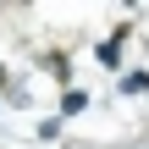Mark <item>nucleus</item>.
<instances>
[{"mask_svg": "<svg viewBox=\"0 0 149 149\" xmlns=\"http://www.w3.org/2000/svg\"><path fill=\"white\" fill-rule=\"evenodd\" d=\"M77 111H88V94L83 88H66L61 94V116H77Z\"/></svg>", "mask_w": 149, "mask_h": 149, "instance_id": "nucleus-1", "label": "nucleus"}, {"mask_svg": "<svg viewBox=\"0 0 149 149\" xmlns=\"http://www.w3.org/2000/svg\"><path fill=\"white\" fill-rule=\"evenodd\" d=\"M100 61H105V66H122V33H116V39H105V44H100Z\"/></svg>", "mask_w": 149, "mask_h": 149, "instance_id": "nucleus-2", "label": "nucleus"}, {"mask_svg": "<svg viewBox=\"0 0 149 149\" xmlns=\"http://www.w3.org/2000/svg\"><path fill=\"white\" fill-rule=\"evenodd\" d=\"M122 94H149V72H127L122 77Z\"/></svg>", "mask_w": 149, "mask_h": 149, "instance_id": "nucleus-3", "label": "nucleus"}]
</instances>
